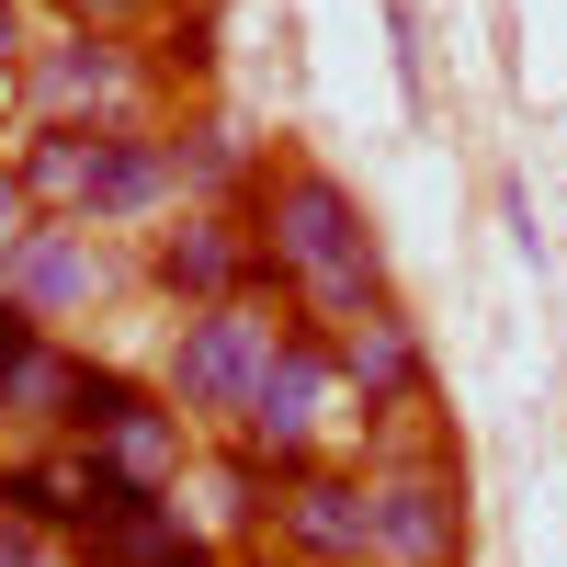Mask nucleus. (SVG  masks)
I'll return each mask as SVG.
<instances>
[{"label": "nucleus", "mask_w": 567, "mask_h": 567, "mask_svg": "<svg viewBox=\"0 0 567 567\" xmlns=\"http://www.w3.org/2000/svg\"><path fill=\"white\" fill-rule=\"evenodd\" d=\"M341 432H352V398H341V363H329V329H284L227 443H250L272 477H296V465L341 454Z\"/></svg>", "instance_id": "423d86ee"}, {"label": "nucleus", "mask_w": 567, "mask_h": 567, "mask_svg": "<svg viewBox=\"0 0 567 567\" xmlns=\"http://www.w3.org/2000/svg\"><path fill=\"white\" fill-rule=\"evenodd\" d=\"M171 103H216V0H159V23L136 34Z\"/></svg>", "instance_id": "dca6fc26"}, {"label": "nucleus", "mask_w": 567, "mask_h": 567, "mask_svg": "<svg viewBox=\"0 0 567 567\" xmlns=\"http://www.w3.org/2000/svg\"><path fill=\"white\" fill-rule=\"evenodd\" d=\"M114 296H136V250L103 239V227H80V216H34L12 250H0V307H23L45 318L69 341L80 318H103Z\"/></svg>", "instance_id": "0eeeda50"}, {"label": "nucleus", "mask_w": 567, "mask_h": 567, "mask_svg": "<svg viewBox=\"0 0 567 567\" xmlns=\"http://www.w3.org/2000/svg\"><path fill=\"white\" fill-rule=\"evenodd\" d=\"M136 284L194 318V307H227V296H261V250H250V205H182L136 239Z\"/></svg>", "instance_id": "6e6552de"}, {"label": "nucleus", "mask_w": 567, "mask_h": 567, "mask_svg": "<svg viewBox=\"0 0 567 567\" xmlns=\"http://www.w3.org/2000/svg\"><path fill=\"white\" fill-rule=\"evenodd\" d=\"M363 523L374 556L363 567H465V465L443 432H386L363 443Z\"/></svg>", "instance_id": "7ed1b4c3"}, {"label": "nucleus", "mask_w": 567, "mask_h": 567, "mask_svg": "<svg viewBox=\"0 0 567 567\" xmlns=\"http://www.w3.org/2000/svg\"><path fill=\"white\" fill-rule=\"evenodd\" d=\"M23 227H34V205H23V182H12V148H0V250H12Z\"/></svg>", "instance_id": "412c9836"}, {"label": "nucleus", "mask_w": 567, "mask_h": 567, "mask_svg": "<svg viewBox=\"0 0 567 567\" xmlns=\"http://www.w3.org/2000/svg\"><path fill=\"white\" fill-rule=\"evenodd\" d=\"M0 114H12V103H0Z\"/></svg>", "instance_id": "5701e85b"}, {"label": "nucleus", "mask_w": 567, "mask_h": 567, "mask_svg": "<svg viewBox=\"0 0 567 567\" xmlns=\"http://www.w3.org/2000/svg\"><path fill=\"white\" fill-rule=\"evenodd\" d=\"M272 556L296 567H363L374 556V523H363V454H329V465H296L272 488Z\"/></svg>", "instance_id": "9b49d317"}, {"label": "nucleus", "mask_w": 567, "mask_h": 567, "mask_svg": "<svg viewBox=\"0 0 567 567\" xmlns=\"http://www.w3.org/2000/svg\"><path fill=\"white\" fill-rule=\"evenodd\" d=\"M171 114V91L148 69V45L136 34H69V23H45L23 45V69H12V125H148Z\"/></svg>", "instance_id": "f03ea898"}, {"label": "nucleus", "mask_w": 567, "mask_h": 567, "mask_svg": "<svg viewBox=\"0 0 567 567\" xmlns=\"http://www.w3.org/2000/svg\"><path fill=\"white\" fill-rule=\"evenodd\" d=\"M45 23H69V34H148L159 0H45Z\"/></svg>", "instance_id": "f3484780"}, {"label": "nucleus", "mask_w": 567, "mask_h": 567, "mask_svg": "<svg viewBox=\"0 0 567 567\" xmlns=\"http://www.w3.org/2000/svg\"><path fill=\"white\" fill-rule=\"evenodd\" d=\"M0 567H69V545L34 534V523H0Z\"/></svg>", "instance_id": "a211bd4d"}, {"label": "nucleus", "mask_w": 567, "mask_h": 567, "mask_svg": "<svg viewBox=\"0 0 567 567\" xmlns=\"http://www.w3.org/2000/svg\"><path fill=\"white\" fill-rule=\"evenodd\" d=\"M284 329H296V318H284L272 296L194 307V318H171V341H159V374H148V386H159V398L216 443V432H239V409H250V386H261V363H272Z\"/></svg>", "instance_id": "20e7f679"}, {"label": "nucleus", "mask_w": 567, "mask_h": 567, "mask_svg": "<svg viewBox=\"0 0 567 567\" xmlns=\"http://www.w3.org/2000/svg\"><path fill=\"white\" fill-rule=\"evenodd\" d=\"M250 250H261V296L296 329H352L363 307H386V239H374L363 194L307 148H272L250 182Z\"/></svg>", "instance_id": "f257e3e1"}, {"label": "nucleus", "mask_w": 567, "mask_h": 567, "mask_svg": "<svg viewBox=\"0 0 567 567\" xmlns=\"http://www.w3.org/2000/svg\"><path fill=\"white\" fill-rule=\"evenodd\" d=\"M69 443L103 465V477H125V488H182V477H194V454H205V432H194V420H182L136 363H80Z\"/></svg>", "instance_id": "39448f33"}, {"label": "nucleus", "mask_w": 567, "mask_h": 567, "mask_svg": "<svg viewBox=\"0 0 567 567\" xmlns=\"http://www.w3.org/2000/svg\"><path fill=\"white\" fill-rule=\"evenodd\" d=\"M80 341H58L45 318L0 307V454L23 443H69V398H80Z\"/></svg>", "instance_id": "9d476101"}, {"label": "nucleus", "mask_w": 567, "mask_h": 567, "mask_svg": "<svg viewBox=\"0 0 567 567\" xmlns=\"http://www.w3.org/2000/svg\"><path fill=\"white\" fill-rule=\"evenodd\" d=\"M194 477L216 488V523H205V534H216L227 556H250V545L272 534V488H284V477H272V465H261L250 443H227V432H216V443L194 454Z\"/></svg>", "instance_id": "4468645a"}, {"label": "nucleus", "mask_w": 567, "mask_h": 567, "mask_svg": "<svg viewBox=\"0 0 567 567\" xmlns=\"http://www.w3.org/2000/svg\"><path fill=\"white\" fill-rule=\"evenodd\" d=\"M329 363H341V398L363 420V443H386V432H409L432 409V341H420V318L398 296L363 307L352 329H329Z\"/></svg>", "instance_id": "1a4fd4ad"}, {"label": "nucleus", "mask_w": 567, "mask_h": 567, "mask_svg": "<svg viewBox=\"0 0 567 567\" xmlns=\"http://www.w3.org/2000/svg\"><path fill=\"white\" fill-rule=\"evenodd\" d=\"M12 182L34 216H80V182H91V125H12Z\"/></svg>", "instance_id": "2eb2a0df"}, {"label": "nucleus", "mask_w": 567, "mask_h": 567, "mask_svg": "<svg viewBox=\"0 0 567 567\" xmlns=\"http://www.w3.org/2000/svg\"><path fill=\"white\" fill-rule=\"evenodd\" d=\"M159 216H182L159 114L148 125H103V136H91V182H80V227H103V239H148Z\"/></svg>", "instance_id": "f8f14e48"}, {"label": "nucleus", "mask_w": 567, "mask_h": 567, "mask_svg": "<svg viewBox=\"0 0 567 567\" xmlns=\"http://www.w3.org/2000/svg\"><path fill=\"white\" fill-rule=\"evenodd\" d=\"M159 148H171V194L182 205H250V182L272 171V148L227 103H171L159 114Z\"/></svg>", "instance_id": "ddd939ff"}, {"label": "nucleus", "mask_w": 567, "mask_h": 567, "mask_svg": "<svg viewBox=\"0 0 567 567\" xmlns=\"http://www.w3.org/2000/svg\"><path fill=\"white\" fill-rule=\"evenodd\" d=\"M23 45H34V0H0V103H12V69H23Z\"/></svg>", "instance_id": "6ab92c4d"}, {"label": "nucleus", "mask_w": 567, "mask_h": 567, "mask_svg": "<svg viewBox=\"0 0 567 567\" xmlns=\"http://www.w3.org/2000/svg\"><path fill=\"white\" fill-rule=\"evenodd\" d=\"M227 567H296V556H272V545H250V556H227Z\"/></svg>", "instance_id": "4be33fe9"}, {"label": "nucleus", "mask_w": 567, "mask_h": 567, "mask_svg": "<svg viewBox=\"0 0 567 567\" xmlns=\"http://www.w3.org/2000/svg\"><path fill=\"white\" fill-rule=\"evenodd\" d=\"M499 216H511V250H523V261H545V227H534V194H523V182L499 194Z\"/></svg>", "instance_id": "aec40b11"}]
</instances>
